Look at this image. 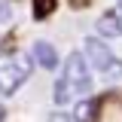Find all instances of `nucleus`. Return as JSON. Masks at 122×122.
I'll use <instances>...</instances> for the list:
<instances>
[{
	"mask_svg": "<svg viewBox=\"0 0 122 122\" xmlns=\"http://www.w3.org/2000/svg\"><path fill=\"white\" fill-rule=\"evenodd\" d=\"M116 6H119V9H116V12H119V15H122V0H116Z\"/></svg>",
	"mask_w": 122,
	"mask_h": 122,
	"instance_id": "f8f14e48",
	"label": "nucleus"
},
{
	"mask_svg": "<svg viewBox=\"0 0 122 122\" xmlns=\"http://www.w3.org/2000/svg\"><path fill=\"white\" fill-rule=\"evenodd\" d=\"M34 58L30 55H9V58H0V95L3 98H12L15 92L28 82Z\"/></svg>",
	"mask_w": 122,
	"mask_h": 122,
	"instance_id": "f03ea898",
	"label": "nucleus"
},
{
	"mask_svg": "<svg viewBox=\"0 0 122 122\" xmlns=\"http://www.w3.org/2000/svg\"><path fill=\"white\" fill-rule=\"evenodd\" d=\"M55 9H58V0H30V15L37 21H46Z\"/></svg>",
	"mask_w": 122,
	"mask_h": 122,
	"instance_id": "0eeeda50",
	"label": "nucleus"
},
{
	"mask_svg": "<svg viewBox=\"0 0 122 122\" xmlns=\"http://www.w3.org/2000/svg\"><path fill=\"white\" fill-rule=\"evenodd\" d=\"M82 55L89 61V67H95L107 82L122 79V58L101 40V37H86V40H82Z\"/></svg>",
	"mask_w": 122,
	"mask_h": 122,
	"instance_id": "f257e3e1",
	"label": "nucleus"
},
{
	"mask_svg": "<svg viewBox=\"0 0 122 122\" xmlns=\"http://www.w3.org/2000/svg\"><path fill=\"white\" fill-rule=\"evenodd\" d=\"M6 119V104H3V101H0V122Z\"/></svg>",
	"mask_w": 122,
	"mask_h": 122,
	"instance_id": "9b49d317",
	"label": "nucleus"
},
{
	"mask_svg": "<svg viewBox=\"0 0 122 122\" xmlns=\"http://www.w3.org/2000/svg\"><path fill=\"white\" fill-rule=\"evenodd\" d=\"M9 15H12V6H6V3L0 0V21H6Z\"/></svg>",
	"mask_w": 122,
	"mask_h": 122,
	"instance_id": "9d476101",
	"label": "nucleus"
},
{
	"mask_svg": "<svg viewBox=\"0 0 122 122\" xmlns=\"http://www.w3.org/2000/svg\"><path fill=\"white\" fill-rule=\"evenodd\" d=\"M46 122H76V116H70V113H64V110H52Z\"/></svg>",
	"mask_w": 122,
	"mask_h": 122,
	"instance_id": "1a4fd4ad",
	"label": "nucleus"
},
{
	"mask_svg": "<svg viewBox=\"0 0 122 122\" xmlns=\"http://www.w3.org/2000/svg\"><path fill=\"white\" fill-rule=\"evenodd\" d=\"M61 79H64V86L70 89V95L73 98H86L92 92V67H89V61H86V55L82 52H70L67 58H64V73H61Z\"/></svg>",
	"mask_w": 122,
	"mask_h": 122,
	"instance_id": "7ed1b4c3",
	"label": "nucleus"
},
{
	"mask_svg": "<svg viewBox=\"0 0 122 122\" xmlns=\"http://www.w3.org/2000/svg\"><path fill=\"white\" fill-rule=\"evenodd\" d=\"M30 58H34V64H40L43 70H55L58 67V49L49 40H37L34 49H30Z\"/></svg>",
	"mask_w": 122,
	"mask_h": 122,
	"instance_id": "20e7f679",
	"label": "nucleus"
},
{
	"mask_svg": "<svg viewBox=\"0 0 122 122\" xmlns=\"http://www.w3.org/2000/svg\"><path fill=\"white\" fill-rule=\"evenodd\" d=\"M101 101L104 98H82L79 107H76V122H92L98 116V110H101Z\"/></svg>",
	"mask_w": 122,
	"mask_h": 122,
	"instance_id": "423d86ee",
	"label": "nucleus"
},
{
	"mask_svg": "<svg viewBox=\"0 0 122 122\" xmlns=\"http://www.w3.org/2000/svg\"><path fill=\"white\" fill-rule=\"evenodd\" d=\"M95 30L101 34V37H122V15L119 12H104L98 15V21H95Z\"/></svg>",
	"mask_w": 122,
	"mask_h": 122,
	"instance_id": "39448f33",
	"label": "nucleus"
},
{
	"mask_svg": "<svg viewBox=\"0 0 122 122\" xmlns=\"http://www.w3.org/2000/svg\"><path fill=\"white\" fill-rule=\"evenodd\" d=\"M52 101H55V104H58V110L64 104H70V101H73V95H70V89H67V86H64V79H55V89H52Z\"/></svg>",
	"mask_w": 122,
	"mask_h": 122,
	"instance_id": "6e6552de",
	"label": "nucleus"
}]
</instances>
